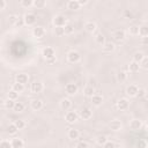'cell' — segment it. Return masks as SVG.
I'll list each match as a JSON object with an SVG mask.
<instances>
[{"mask_svg":"<svg viewBox=\"0 0 148 148\" xmlns=\"http://www.w3.org/2000/svg\"><path fill=\"white\" fill-rule=\"evenodd\" d=\"M88 86H90V87H92V88H96V87L98 86V83H97V81H96L95 79L90 77V79H89V84H88Z\"/></svg>","mask_w":148,"mask_h":148,"instance_id":"cell-48","label":"cell"},{"mask_svg":"<svg viewBox=\"0 0 148 148\" xmlns=\"http://www.w3.org/2000/svg\"><path fill=\"white\" fill-rule=\"evenodd\" d=\"M23 23H24V21H23V18H21V20L18 18V21L16 22V24H15V25H17V27H20V25H22Z\"/></svg>","mask_w":148,"mask_h":148,"instance_id":"cell-54","label":"cell"},{"mask_svg":"<svg viewBox=\"0 0 148 148\" xmlns=\"http://www.w3.org/2000/svg\"><path fill=\"white\" fill-rule=\"evenodd\" d=\"M141 44L142 45H148V37H141Z\"/></svg>","mask_w":148,"mask_h":148,"instance_id":"cell-50","label":"cell"},{"mask_svg":"<svg viewBox=\"0 0 148 148\" xmlns=\"http://www.w3.org/2000/svg\"><path fill=\"white\" fill-rule=\"evenodd\" d=\"M13 110L15 112H22V111H24V104L21 103V102H15V105H14Z\"/></svg>","mask_w":148,"mask_h":148,"instance_id":"cell-34","label":"cell"},{"mask_svg":"<svg viewBox=\"0 0 148 148\" xmlns=\"http://www.w3.org/2000/svg\"><path fill=\"white\" fill-rule=\"evenodd\" d=\"M10 143H12V147L13 148H23L24 147V142L20 138H13L10 140Z\"/></svg>","mask_w":148,"mask_h":148,"instance_id":"cell-19","label":"cell"},{"mask_svg":"<svg viewBox=\"0 0 148 148\" xmlns=\"http://www.w3.org/2000/svg\"><path fill=\"white\" fill-rule=\"evenodd\" d=\"M12 89L20 94V92H22V91L24 90V86L21 84V83H18V82H15V83H13V88H12Z\"/></svg>","mask_w":148,"mask_h":148,"instance_id":"cell-33","label":"cell"},{"mask_svg":"<svg viewBox=\"0 0 148 148\" xmlns=\"http://www.w3.org/2000/svg\"><path fill=\"white\" fill-rule=\"evenodd\" d=\"M96 28H97V25H96V23L92 22V21H87V22L84 23V29H86V31L89 32V34L95 32Z\"/></svg>","mask_w":148,"mask_h":148,"instance_id":"cell-15","label":"cell"},{"mask_svg":"<svg viewBox=\"0 0 148 148\" xmlns=\"http://www.w3.org/2000/svg\"><path fill=\"white\" fill-rule=\"evenodd\" d=\"M108 141H109V140H108V138H106L104 134H101V135H98V136L96 138V143L99 145V146H104Z\"/></svg>","mask_w":148,"mask_h":148,"instance_id":"cell-27","label":"cell"},{"mask_svg":"<svg viewBox=\"0 0 148 148\" xmlns=\"http://www.w3.org/2000/svg\"><path fill=\"white\" fill-rule=\"evenodd\" d=\"M146 95H147L146 89H143V88H139L138 94H136V97H138V98H142V97H145Z\"/></svg>","mask_w":148,"mask_h":148,"instance_id":"cell-44","label":"cell"},{"mask_svg":"<svg viewBox=\"0 0 148 148\" xmlns=\"http://www.w3.org/2000/svg\"><path fill=\"white\" fill-rule=\"evenodd\" d=\"M95 42L98 44V45H104L105 44V37H104V35L102 34V32H98L96 36H95Z\"/></svg>","mask_w":148,"mask_h":148,"instance_id":"cell-24","label":"cell"},{"mask_svg":"<svg viewBox=\"0 0 148 148\" xmlns=\"http://www.w3.org/2000/svg\"><path fill=\"white\" fill-rule=\"evenodd\" d=\"M17 131H18V128L15 126V124H14V123H12V124H9V125L7 126V132H8L10 135L16 134V133H17Z\"/></svg>","mask_w":148,"mask_h":148,"instance_id":"cell-31","label":"cell"},{"mask_svg":"<svg viewBox=\"0 0 148 148\" xmlns=\"http://www.w3.org/2000/svg\"><path fill=\"white\" fill-rule=\"evenodd\" d=\"M79 2H80V5H81V6H83V5H86L88 1H87V0H79Z\"/></svg>","mask_w":148,"mask_h":148,"instance_id":"cell-55","label":"cell"},{"mask_svg":"<svg viewBox=\"0 0 148 148\" xmlns=\"http://www.w3.org/2000/svg\"><path fill=\"white\" fill-rule=\"evenodd\" d=\"M34 6L36 8H44L46 6V1L45 0H34Z\"/></svg>","mask_w":148,"mask_h":148,"instance_id":"cell-36","label":"cell"},{"mask_svg":"<svg viewBox=\"0 0 148 148\" xmlns=\"http://www.w3.org/2000/svg\"><path fill=\"white\" fill-rule=\"evenodd\" d=\"M140 64H138V62H135V61H131L130 62V65H128V71L130 72H132V73H136V72H139V69H140Z\"/></svg>","mask_w":148,"mask_h":148,"instance_id":"cell-22","label":"cell"},{"mask_svg":"<svg viewBox=\"0 0 148 148\" xmlns=\"http://www.w3.org/2000/svg\"><path fill=\"white\" fill-rule=\"evenodd\" d=\"M75 148H89V146H88V143L86 141H80V142H77Z\"/></svg>","mask_w":148,"mask_h":148,"instance_id":"cell-47","label":"cell"},{"mask_svg":"<svg viewBox=\"0 0 148 148\" xmlns=\"http://www.w3.org/2000/svg\"><path fill=\"white\" fill-rule=\"evenodd\" d=\"M14 105H15V101H13V99L7 98V99L3 102V106H5L6 109H14Z\"/></svg>","mask_w":148,"mask_h":148,"instance_id":"cell-35","label":"cell"},{"mask_svg":"<svg viewBox=\"0 0 148 148\" xmlns=\"http://www.w3.org/2000/svg\"><path fill=\"white\" fill-rule=\"evenodd\" d=\"M103 148H114V143H113L112 141H108V142L103 146Z\"/></svg>","mask_w":148,"mask_h":148,"instance_id":"cell-49","label":"cell"},{"mask_svg":"<svg viewBox=\"0 0 148 148\" xmlns=\"http://www.w3.org/2000/svg\"><path fill=\"white\" fill-rule=\"evenodd\" d=\"M7 96H8V98H9V99H13V101H15V99L18 97V92H16L15 90L10 89V90L8 91V94H7Z\"/></svg>","mask_w":148,"mask_h":148,"instance_id":"cell-40","label":"cell"},{"mask_svg":"<svg viewBox=\"0 0 148 148\" xmlns=\"http://www.w3.org/2000/svg\"><path fill=\"white\" fill-rule=\"evenodd\" d=\"M53 25L54 27H65L66 24H67V18L64 16V15H61V14H58V15H56L54 17H53Z\"/></svg>","mask_w":148,"mask_h":148,"instance_id":"cell-1","label":"cell"},{"mask_svg":"<svg viewBox=\"0 0 148 148\" xmlns=\"http://www.w3.org/2000/svg\"><path fill=\"white\" fill-rule=\"evenodd\" d=\"M147 131H148V124H147Z\"/></svg>","mask_w":148,"mask_h":148,"instance_id":"cell-57","label":"cell"},{"mask_svg":"<svg viewBox=\"0 0 148 148\" xmlns=\"http://www.w3.org/2000/svg\"><path fill=\"white\" fill-rule=\"evenodd\" d=\"M57 61V58L54 57V58H52V59H50V60H46V62L49 64V65H51V64H53V62H56Z\"/></svg>","mask_w":148,"mask_h":148,"instance_id":"cell-53","label":"cell"},{"mask_svg":"<svg viewBox=\"0 0 148 148\" xmlns=\"http://www.w3.org/2000/svg\"><path fill=\"white\" fill-rule=\"evenodd\" d=\"M140 66H141L142 68H145V69H148V57H145V58H143V60L141 61Z\"/></svg>","mask_w":148,"mask_h":148,"instance_id":"cell-45","label":"cell"},{"mask_svg":"<svg viewBox=\"0 0 148 148\" xmlns=\"http://www.w3.org/2000/svg\"><path fill=\"white\" fill-rule=\"evenodd\" d=\"M142 127V120L141 119H138V118H134L130 121V128L135 131V130H140Z\"/></svg>","mask_w":148,"mask_h":148,"instance_id":"cell-12","label":"cell"},{"mask_svg":"<svg viewBox=\"0 0 148 148\" xmlns=\"http://www.w3.org/2000/svg\"><path fill=\"white\" fill-rule=\"evenodd\" d=\"M102 103H103V96H102V95L95 94V95L91 97V104H92L94 106H99V105H102Z\"/></svg>","mask_w":148,"mask_h":148,"instance_id":"cell-16","label":"cell"},{"mask_svg":"<svg viewBox=\"0 0 148 148\" xmlns=\"http://www.w3.org/2000/svg\"><path fill=\"white\" fill-rule=\"evenodd\" d=\"M138 147H139V148H146V142H145V141H140V142L138 143Z\"/></svg>","mask_w":148,"mask_h":148,"instance_id":"cell-52","label":"cell"},{"mask_svg":"<svg viewBox=\"0 0 148 148\" xmlns=\"http://www.w3.org/2000/svg\"><path fill=\"white\" fill-rule=\"evenodd\" d=\"M77 118H79V116H77V113H76L75 111H68V112L65 114V120H66L68 124L75 123V121L77 120Z\"/></svg>","mask_w":148,"mask_h":148,"instance_id":"cell-5","label":"cell"},{"mask_svg":"<svg viewBox=\"0 0 148 148\" xmlns=\"http://www.w3.org/2000/svg\"><path fill=\"white\" fill-rule=\"evenodd\" d=\"M30 89H31V91L34 94H38V92H42V90L44 89V86H43V83L40 81H34L31 83Z\"/></svg>","mask_w":148,"mask_h":148,"instance_id":"cell-6","label":"cell"},{"mask_svg":"<svg viewBox=\"0 0 148 148\" xmlns=\"http://www.w3.org/2000/svg\"><path fill=\"white\" fill-rule=\"evenodd\" d=\"M71 106H72V102H71L69 98H62V99H61V102H60V108H61L62 110L68 111V110L71 109Z\"/></svg>","mask_w":148,"mask_h":148,"instance_id":"cell-21","label":"cell"},{"mask_svg":"<svg viewBox=\"0 0 148 148\" xmlns=\"http://www.w3.org/2000/svg\"><path fill=\"white\" fill-rule=\"evenodd\" d=\"M0 148H13V147H12L10 141L2 140V141H1V143H0Z\"/></svg>","mask_w":148,"mask_h":148,"instance_id":"cell-43","label":"cell"},{"mask_svg":"<svg viewBox=\"0 0 148 148\" xmlns=\"http://www.w3.org/2000/svg\"><path fill=\"white\" fill-rule=\"evenodd\" d=\"M83 92H84L86 96L92 97V96L95 95V88H92V87H90V86H87V87L83 89Z\"/></svg>","mask_w":148,"mask_h":148,"instance_id":"cell-28","label":"cell"},{"mask_svg":"<svg viewBox=\"0 0 148 148\" xmlns=\"http://www.w3.org/2000/svg\"><path fill=\"white\" fill-rule=\"evenodd\" d=\"M91 116H92V111H91L89 108H83V109L80 111V117H81L83 120L90 119Z\"/></svg>","mask_w":148,"mask_h":148,"instance_id":"cell-14","label":"cell"},{"mask_svg":"<svg viewBox=\"0 0 148 148\" xmlns=\"http://www.w3.org/2000/svg\"><path fill=\"white\" fill-rule=\"evenodd\" d=\"M114 44L112 43V42H106L104 45H103V50L105 51V52H112L113 50H114Z\"/></svg>","mask_w":148,"mask_h":148,"instance_id":"cell-29","label":"cell"},{"mask_svg":"<svg viewBox=\"0 0 148 148\" xmlns=\"http://www.w3.org/2000/svg\"><path fill=\"white\" fill-rule=\"evenodd\" d=\"M139 35L141 37H148V25L142 24L139 27Z\"/></svg>","mask_w":148,"mask_h":148,"instance_id":"cell-25","label":"cell"},{"mask_svg":"<svg viewBox=\"0 0 148 148\" xmlns=\"http://www.w3.org/2000/svg\"><path fill=\"white\" fill-rule=\"evenodd\" d=\"M128 32H130L132 36H136V35H139V25H136V24H132V25L128 28Z\"/></svg>","mask_w":148,"mask_h":148,"instance_id":"cell-32","label":"cell"},{"mask_svg":"<svg viewBox=\"0 0 148 148\" xmlns=\"http://www.w3.org/2000/svg\"><path fill=\"white\" fill-rule=\"evenodd\" d=\"M109 126H110V130L113 131V132H119V131L123 128L121 121H120V120H117V119L111 120V123L109 124Z\"/></svg>","mask_w":148,"mask_h":148,"instance_id":"cell-8","label":"cell"},{"mask_svg":"<svg viewBox=\"0 0 148 148\" xmlns=\"http://www.w3.org/2000/svg\"><path fill=\"white\" fill-rule=\"evenodd\" d=\"M143 58H145V54L142 52H135L133 54V61H135L138 64H141V61L143 60Z\"/></svg>","mask_w":148,"mask_h":148,"instance_id":"cell-26","label":"cell"},{"mask_svg":"<svg viewBox=\"0 0 148 148\" xmlns=\"http://www.w3.org/2000/svg\"><path fill=\"white\" fill-rule=\"evenodd\" d=\"M30 105H31V109L32 110L38 111V110H40L43 108V101L39 99V98H35V99L31 101V104Z\"/></svg>","mask_w":148,"mask_h":148,"instance_id":"cell-17","label":"cell"},{"mask_svg":"<svg viewBox=\"0 0 148 148\" xmlns=\"http://www.w3.org/2000/svg\"><path fill=\"white\" fill-rule=\"evenodd\" d=\"M54 34L57 36H64L65 35V29L62 27H54Z\"/></svg>","mask_w":148,"mask_h":148,"instance_id":"cell-41","label":"cell"},{"mask_svg":"<svg viewBox=\"0 0 148 148\" xmlns=\"http://www.w3.org/2000/svg\"><path fill=\"white\" fill-rule=\"evenodd\" d=\"M14 124H15V126L18 128V131H20V130H23V128L25 127V121L22 120V119H16V120L14 121Z\"/></svg>","mask_w":148,"mask_h":148,"instance_id":"cell-37","label":"cell"},{"mask_svg":"<svg viewBox=\"0 0 148 148\" xmlns=\"http://www.w3.org/2000/svg\"><path fill=\"white\" fill-rule=\"evenodd\" d=\"M145 97H146V99H147V102H148V94H147V95H146Z\"/></svg>","mask_w":148,"mask_h":148,"instance_id":"cell-56","label":"cell"},{"mask_svg":"<svg viewBox=\"0 0 148 148\" xmlns=\"http://www.w3.org/2000/svg\"><path fill=\"white\" fill-rule=\"evenodd\" d=\"M80 7H81V5H80L79 0H69L67 2V8L71 10H77V9H80Z\"/></svg>","mask_w":148,"mask_h":148,"instance_id":"cell-20","label":"cell"},{"mask_svg":"<svg viewBox=\"0 0 148 148\" xmlns=\"http://www.w3.org/2000/svg\"><path fill=\"white\" fill-rule=\"evenodd\" d=\"M15 79H16V82H18V83H21V84L24 86V84L28 82L29 76H28V74H25V73H18Z\"/></svg>","mask_w":148,"mask_h":148,"instance_id":"cell-18","label":"cell"},{"mask_svg":"<svg viewBox=\"0 0 148 148\" xmlns=\"http://www.w3.org/2000/svg\"><path fill=\"white\" fill-rule=\"evenodd\" d=\"M32 35H34V37L43 38L45 36V29L43 27H35L32 29Z\"/></svg>","mask_w":148,"mask_h":148,"instance_id":"cell-13","label":"cell"},{"mask_svg":"<svg viewBox=\"0 0 148 148\" xmlns=\"http://www.w3.org/2000/svg\"><path fill=\"white\" fill-rule=\"evenodd\" d=\"M42 56L45 60H50L52 58L56 57V52H54V49L53 47H50V46H46L45 49H43L42 51Z\"/></svg>","mask_w":148,"mask_h":148,"instance_id":"cell-3","label":"cell"},{"mask_svg":"<svg viewBox=\"0 0 148 148\" xmlns=\"http://www.w3.org/2000/svg\"><path fill=\"white\" fill-rule=\"evenodd\" d=\"M20 5H21L22 7H24V8H29V7L34 6V1H32V0H21Z\"/></svg>","mask_w":148,"mask_h":148,"instance_id":"cell-38","label":"cell"},{"mask_svg":"<svg viewBox=\"0 0 148 148\" xmlns=\"http://www.w3.org/2000/svg\"><path fill=\"white\" fill-rule=\"evenodd\" d=\"M126 79H127V73L125 71H119L117 73V80L119 82H124V81H126Z\"/></svg>","mask_w":148,"mask_h":148,"instance_id":"cell-30","label":"cell"},{"mask_svg":"<svg viewBox=\"0 0 148 148\" xmlns=\"http://www.w3.org/2000/svg\"><path fill=\"white\" fill-rule=\"evenodd\" d=\"M6 1L5 0H0V9L2 10V9H5V7H6Z\"/></svg>","mask_w":148,"mask_h":148,"instance_id":"cell-51","label":"cell"},{"mask_svg":"<svg viewBox=\"0 0 148 148\" xmlns=\"http://www.w3.org/2000/svg\"><path fill=\"white\" fill-rule=\"evenodd\" d=\"M23 21H24V24H27V25H34L37 21V17L32 13H27L23 16Z\"/></svg>","mask_w":148,"mask_h":148,"instance_id":"cell-4","label":"cell"},{"mask_svg":"<svg viewBox=\"0 0 148 148\" xmlns=\"http://www.w3.org/2000/svg\"><path fill=\"white\" fill-rule=\"evenodd\" d=\"M138 90H139V88H138L136 84H130L126 88V95L130 96V97H136Z\"/></svg>","mask_w":148,"mask_h":148,"instance_id":"cell-7","label":"cell"},{"mask_svg":"<svg viewBox=\"0 0 148 148\" xmlns=\"http://www.w3.org/2000/svg\"><path fill=\"white\" fill-rule=\"evenodd\" d=\"M112 37H113V39H114V40H118V42H120V40H124V39H125V37H126V34H125V31H124L123 29H118V30L113 31V34H112Z\"/></svg>","mask_w":148,"mask_h":148,"instance_id":"cell-9","label":"cell"},{"mask_svg":"<svg viewBox=\"0 0 148 148\" xmlns=\"http://www.w3.org/2000/svg\"><path fill=\"white\" fill-rule=\"evenodd\" d=\"M64 29H65V35H72L73 32H74V27L72 25V24H66L65 27H64Z\"/></svg>","mask_w":148,"mask_h":148,"instance_id":"cell-39","label":"cell"},{"mask_svg":"<svg viewBox=\"0 0 148 148\" xmlns=\"http://www.w3.org/2000/svg\"><path fill=\"white\" fill-rule=\"evenodd\" d=\"M128 105H130V102H128L126 98H120V99H118V102H117V109L120 110V111L127 110V109H128Z\"/></svg>","mask_w":148,"mask_h":148,"instance_id":"cell-11","label":"cell"},{"mask_svg":"<svg viewBox=\"0 0 148 148\" xmlns=\"http://www.w3.org/2000/svg\"><path fill=\"white\" fill-rule=\"evenodd\" d=\"M124 16H125L126 18H130V20H131V18H133V13H132L130 9H125V10H124Z\"/></svg>","mask_w":148,"mask_h":148,"instance_id":"cell-46","label":"cell"},{"mask_svg":"<svg viewBox=\"0 0 148 148\" xmlns=\"http://www.w3.org/2000/svg\"><path fill=\"white\" fill-rule=\"evenodd\" d=\"M17 21H18V17H17L15 14H10V15L8 16V22H9L10 24H16Z\"/></svg>","mask_w":148,"mask_h":148,"instance_id":"cell-42","label":"cell"},{"mask_svg":"<svg viewBox=\"0 0 148 148\" xmlns=\"http://www.w3.org/2000/svg\"><path fill=\"white\" fill-rule=\"evenodd\" d=\"M67 135H68V138H69V139L75 140V139H77V138L80 136V132H79L77 130H75V128H71V130H68Z\"/></svg>","mask_w":148,"mask_h":148,"instance_id":"cell-23","label":"cell"},{"mask_svg":"<svg viewBox=\"0 0 148 148\" xmlns=\"http://www.w3.org/2000/svg\"><path fill=\"white\" fill-rule=\"evenodd\" d=\"M80 59H81V56H80V53H79L77 51H75V50H71V51L67 53V60H68L69 62H72V64L79 62Z\"/></svg>","mask_w":148,"mask_h":148,"instance_id":"cell-2","label":"cell"},{"mask_svg":"<svg viewBox=\"0 0 148 148\" xmlns=\"http://www.w3.org/2000/svg\"><path fill=\"white\" fill-rule=\"evenodd\" d=\"M65 91H66L68 95H74V94H76V91H77V86H76L75 83H73V82H69V83H67V84L65 86Z\"/></svg>","mask_w":148,"mask_h":148,"instance_id":"cell-10","label":"cell"}]
</instances>
